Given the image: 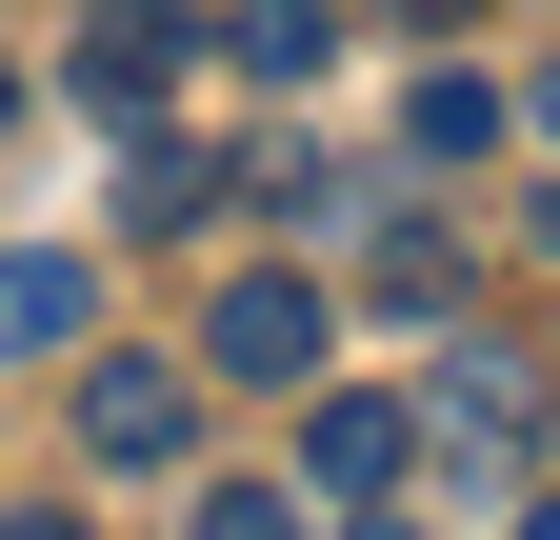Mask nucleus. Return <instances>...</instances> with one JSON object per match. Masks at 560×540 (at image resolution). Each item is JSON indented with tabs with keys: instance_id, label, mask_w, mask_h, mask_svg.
<instances>
[{
	"instance_id": "1",
	"label": "nucleus",
	"mask_w": 560,
	"mask_h": 540,
	"mask_svg": "<svg viewBox=\"0 0 560 540\" xmlns=\"http://www.w3.org/2000/svg\"><path fill=\"white\" fill-rule=\"evenodd\" d=\"M200 361H221V380H260V400H301V380H340V301L301 281V260H241V281H221V320H200Z\"/></svg>"
},
{
	"instance_id": "2",
	"label": "nucleus",
	"mask_w": 560,
	"mask_h": 540,
	"mask_svg": "<svg viewBox=\"0 0 560 540\" xmlns=\"http://www.w3.org/2000/svg\"><path fill=\"white\" fill-rule=\"evenodd\" d=\"M400 460H420V400H381V380H301V481H320V501H400Z\"/></svg>"
},
{
	"instance_id": "3",
	"label": "nucleus",
	"mask_w": 560,
	"mask_h": 540,
	"mask_svg": "<svg viewBox=\"0 0 560 540\" xmlns=\"http://www.w3.org/2000/svg\"><path fill=\"white\" fill-rule=\"evenodd\" d=\"M180 60H200V0H101V21H81V101L101 120H161Z\"/></svg>"
},
{
	"instance_id": "4",
	"label": "nucleus",
	"mask_w": 560,
	"mask_h": 540,
	"mask_svg": "<svg viewBox=\"0 0 560 540\" xmlns=\"http://www.w3.org/2000/svg\"><path fill=\"white\" fill-rule=\"evenodd\" d=\"M81 441H101V460H180V441H200V380H180V361H101V380H81Z\"/></svg>"
},
{
	"instance_id": "5",
	"label": "nucleus",
	"mask_w": 560,
	"mask_h": 540,
	"mask_svg": "<svg viewBox=\"0 0 560 540\" xmlns=\"http://www.w3.org/2000/svg\"><path fill=\"white\" fill-rule=\"evenodd\" d=\"M81 320H101V281H81V260H60V240H0V361H60Z\"/></svg>"
},
{
	"instance_id": "6",
	"label": "nucleus",
	"mask_w": 560,
	"mask_h": 540,
	"mask_svg": "<svg viewBox=\"0 0 560 540\" xmlns=\"http://www.w3.org/2000/svg\"><path fill=\"white\" fill-rule=\"evenodd\" d=\"M221 60H241V81H320V60H340V0H221Z\"/></svg>"
},
{
	"instance_id": "7",
	"label": "nucleus",
	"mask_w": 560,
	"mask_h": 540,
	"mask_svg": "<svg viewBox=\"0 0 560 540\" xmlns=\"http://www.w3.org/2000/svg\"><path fill=\"white\" fill-rule=\"evenodd\" d=\"M420 441H441V460H480V481H501V460L540 441V400H521V380H441V400H420Z\"/></svg>"
},
{
	"instance_id": "8",
	"label": "nucleus",
	"mask_w": 560,
	"mask_h": 540,
	"mask_svg": "<svg viewBox=\"0 0 560 540\" xmlns=\"http://www.w3.org/2000/svg\"><path fill=\"white\" fill-rule=\"evenodd\" d=\"M361 281H381L400 320H441V301H460V240H441V221H420V200H400V221L361 240Z\"/></svg>"
},
{
	"instance_id": "9",
	"label": "nucleus",
	"mask_w": 560,
	"mask_h": 540,
	"mask_svg": "<svg viewBox=\"0 0 560 540\" xmlns=\"http://www.w3.org/2000/svg\"><path fill=\"white\" fill-rule=\"evenodd\" d=\"M480 141H501V81H460V60H441V81L400 101V161H480Z\"/></svg>"
},
{
	"instance_id": "10",
	"label": "nucleus",
	"mask_w": 560,
	"mask_h": 540,
	"mask_svg": "<svg viewBox=\"0 0 560 540\" xmlns=\"http://www.w3.org/2000/svg\"><path fill=\"white\" fill-rule=\"evenodd\" d=\"M180 540H301V501H280V481H200V501H180Z\"/></svg>"
},
{
	"instance_id": "11",
	"label": "nucleus",
	"mask_w": 560,
	"mask_h": 540,
	"mask_svg": "<svg viewBox=\"0 0 560 540\" xmlns=\"http://www.w3.org/2000/svg\"><path fill=\"white\" fill-rule=\"evenodd\" d=\"M340 540H420V520H381V501H340Z\"/></svg>"
},
{
	"instance_id": "12",
	"label": "nucleus",
	"mask_w": 560,
	"mask_h": 540,
	"mask_svg": "<svg viewBox=\"0 0 560 540\" xmlns=\"http://www.w3.org/2000/svg\"><path fill=\"white\" fill-rule=\"evenodd\" d=\"M540 141H560V60H540Z\"/></svg>"
},
{
	"instance_id": "13",
	"label": "nucleus",
	"mask_w": 560,
	"mask_h": 540,
	"mask_svg": "<svg viewBox=\"0 0 560 540\" xmlns=\"http://www.w3.org/2000/svg\"><path fill=\"white\" fill-rule=\"evenodd\" d=\"M0 540H81V520H0Z\"/></svg>"
},
{
	"instance_id": "14",
	"label": "nucleus",
	"mask_w": 560,
	"mask_h": 540,
	"mask_svg": "<svg viewBox=\"0 0 560 540\" xmlns=\"http://www.w3.org/2000/svg\"><path fill=\"white\" fill-rule=\"evenodd\" d=\"M400 21H460V0H400Z\"/></svg>"
},
{
	"instance_id": "15",
	"label": "nucleus",
	"mask_w": 560,
	"mask_h": 540,
	"mask_svg": "<svg viewBox=\"0 0 560 540\" xmlns=\"http://www.w3.org/2000/svg\"><path fill=\"white\" fill-rule=\"evenodd\" d=\"M521 540H560V501H540V520H521Z\"/></svg>"
},
{
	"instance_id": "16",
	"label": "nucleus",
	"mask_w": 560,
	"mask_h": 540,
	"mask_svg": "<svg viewBox=\"0 0 560 540\" xmlns=\"http://www.w3.org/2000/svg\"><path fill=\"white\" fill-rule=\"evenodd\" d=\"M0 120H21V81H0Z\"/></svg>"
},
{
	"instance_id": "17",
	"label": "nucleus",
	"mask_w": 560,
	"mask_h": 540,
	"mask_svg": "<svg viewBox=\"0 0 560 540\" xmlns=\"http://www.w3.org/2000/svg\"><path fill=\"white\" fill-rule=\"evenodd\" d=\"M540 240H560V200H540Z\"/></svg>"
}]
</instances>
